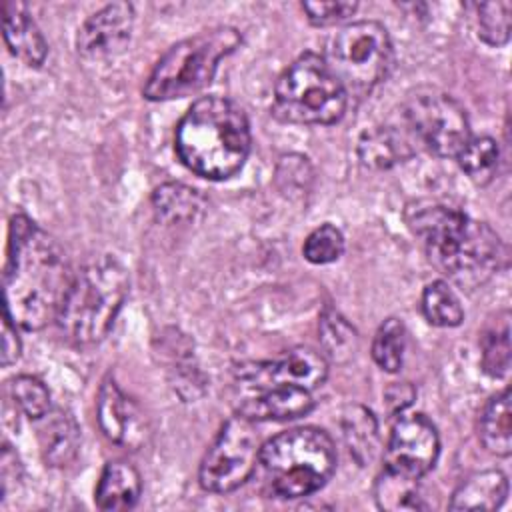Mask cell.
<instances>
[{"instance_id":"1","label":"cell","mask_w":512,"mask_h":512,"mask_svg":"<svg viewBox=\"0 0 512 512\" xmlns=\"http://www.w3.org/2000/svg\"><path fill=\"white\" fill-rule=\"evenodd\" d=\"M72 270L62 246L26 214H14L4 264V312L24 330L56 320Z\"/></svg>"},{"instance_id":"13","label":"cell","mask_w":512,"mask_h":512,"mask_svg":"<svg viewBox=\"0 0 512 512\" xmlns=\"http://www.w3.org/2000/svg\"><path fill=\"white\" fill-rule=\"evenodd\" d=\"M134 28V6L114 2L84 20L76 34V48L88 60L110 58L124 50Z\"/></svg>"},{"instance_id":"4","label":"cell","mask_w":512,"mask_h":512,"mask_svg":"<svg viewBox=\"0 0 512 512\" xmlns=\"http://www.w3.org/2000/svg\"><path fill=\"white\" fill-rule=\"evenodd\" d=\"M126 294L124 266L108 254L94 256L72 274L56 324L74 344H96L110 332Z\"/></svg>"},{"instance_id":"19","label":"cell","mask_w":512,"mask_h":512,"mask_svg":"<svg viewBox=\"0 0 512 512\" xmlns=\"http://www.w3.org/2000/svg\"><path fill=\"white\" fill-rule=\"evenodd\" d=\"M140 492L138 470L124 460H112L100 474L94 500L100 510H128L138 502Z\"/></svg>"},{"instance_id":"2","label":"cell","mask_w":512,"mask_h":512,"mask_svg":"<svg viewBox=\"0 0 512 512\" xmlns=\"http://www.w3.org/2000/svg\"><path fill=\"white\" fill-rule=\"evenodd\" d=\"M408 224L422 240L430 264L464 290L486 284L506 260L500 236L454 208H418L408 216Z\"/></svg>"},{"instance_id":"11","label":"cell","mask_w":512,"mask_h":512,"mask_svg":"<svg viewBox=\"0 0 512 512\" xmlns=\"http://www.w3.org/2000/svg\"><path fill=\"white\" fill-rule=\"evenodd\" d=\"M438 452V432L424 414L400 416L384 450V468L420 480L434 468Z\"/></svg>"},{"instance_id":"31","label":"cell","mask_w":512,"mask_h":512,"mask_svg":"<svg viewBox=\"0 0 512 512\" xmlns=\"http://www.w3.org/2000/svg\"><path fill=\"white\" fill-rule=\"evenodd\" d=\"M344 252L342 232L332 224H322L308 234L302 246V254L312 264L336 262Z\"/></svg>"},{"instance_id":"26","label":"cell","mask_w":512,"mask_h":512,"mask_svg":"<svg viewBox=\"0 0 512 512\" xmlns=\"http://www.w3.org/2000/svg\"><path fill=\"white\" fill-rule=\"evenodd\" d=\"M458 164L464 170V174L484 186L488 184L498 168V158H500V150L494 138L490 136H476L470 138L464 148L458 152Z\"/></svg>"},{"instance_id":"9","label":"cell","mask_w":512,"mask_h":512,"mask_svg":"<svg viewBox=\"0 0 512 512\" xmlns=\"http://www.w3.org/2000/svg\"><path fill=\"white\" fill-rule=\"evenodd\" d=\"M402 118L410 138L438 158H456L472 138L466 110L444 92L426 90L408 96Z\"/></svg>"},{"instance_id":"17","label":"cell","mask_w":512,"mask_h":512,"mask_svg":"<svg viewBox=\"0 0 512 512\" xmlns=\"http://www.w3.org/2000/svg\"><path fill=\"white\" fill-rule=\"evenodd\" d=\"M38 442L48 466H68L80 448V428L74 416L62 408L44 414L38 426Z\"/></svg>"},{"instance_id":"29","label":"cell","mask_w":512,"mask_h":512,"mask_svg":"<svg viewBox=\"0 0 512 512\" xmlns=\"http://www.w3.org/2000/svg\"><path fill=\"white\" fill-rule=\"evenodd\" d=\"M8 392L14 404L32 420H40L50 412V392L34 376H16L8 382Z\"/></svg>"},{"instance_id":"10","label":"cell","mask_w":512,"mask_h":512,"mask_svg":"<svg viewBox=\"0 0 512 512\" xmlns=\"http://www.w3.org/2000/svg\"><path fill=\"white\" fill-rule=\"evenodd\" d=\"M260 440L254 422L242 414L226 420L200 464V486L224 494L240 488L254 472Z\"/></svg>"},{"instance_id":"27","label":"cell","mask_w":512,"mask_h":512,"mask_svg":"<svg viewBox=\"0 0 512 512\" xmlns=\"http://www.w3.org/2000/svg\"><path fill=\"white\" fill-rule=\"evenodd\" d=\"M422 314L424 318L440 328L458 326L464 320V310L456 292L448 282H430L422 292Z\"/></svg>"},{"instance_id":"5","label":"cell","mask_w":512,"mask_h":512,"mask_svg":"<svg viewBox=\"0 0 512 512\" xmlns=\"http://www.w3.org/2000/svg\"><path fill=\"white\" fill-rule=\"evenodd\" d=\"M258 464L274 496L300 498L328 482L336 468V448L320 428H292L260 446Z\"/></svg>"},{"instance_id":"16","label":"cell","mask_w":512,"mask_h":512,"mask_svg":"<svg viewBox=\"0 0 512 512\" xmlns=\"http://www.w3.org/2000/svg\"><path fill=\"white\" fill-rule=\"evenodd\" d=\"M314 408L310 390L296 386H280L260 390L258 396L244 398L238 406V414L258 420H294L306 416Z\"/></svg>"},{"instance_id":"20","label":"cell","mask_w":512,"mask_h":512,"mask_svg":"<svg viewBox=\"0 0 512 512\" xmlns=\"http://www.w3.org/2000/svg\"><path fill=\"white\" fill-rule=\"evenodd\" d=\"M508 496V480L498 470H484L468 476L452 494L450 510H494Z\"/></svg>"},{"instance_id":"24","label":"cell","mask_w":512,"mask_h":512,"mask_svg":"<svg viewBox=\"0 0 512 512\" xmlns=\"http://www.w3.org/2000/svg\"><path fill=\"white\" fill-rule=\"evenodd\" d=\"M374 498L382 510H392V512L426 508L418 492V480L390 472L386 468L376 480Z\"/></svg>"},{"instance_id":"30","label":"cell","mask_w":512,"mask_h":512,"mask_svg":"<svg viewBox=\"0 0 512 512\" xmlns=\"http://www.w3.org/2000/svg\"><path fill=\"white\" fill-rule=\"evenodd\" d=\"M478 10V36L490 46H504L510 40V2H484Z\"/></svg>"},{"instance_id":"25","label":"cell","mask_w":512,"mask_h":512,"mask_svg":"<svg viewBox=\"0 0 512 512\" xmlns=\"http://www.w3.org/2000/svg\"><path fill=\"white\" fill-rule=\"evenodd\" d=\"M342 428L352 456L360 464L370 462L378 448V426L374 416L362 406H352L344 412Z\"/></svg>"},{"instance_id":"14","label":"cell","mask_w":512,"mask_h":512,"mask_svg":"<svg viewBox=\"0 0 512 512\" xmlns=\"http://www.w3.org/2000/svg\"><path fill=\"white\" fill-rule=\"evenodd\" d=\"M98 424L104 436L124 448L138 450L148 440V426L142 410L118 388L114 378H104L96 404Z\"/></svg>"},{"instance_id":"12","label":"cell","mask_w":512,"mask_h":512,"mask_svg":"<svg viewBox=\"0 0 512 512\" xmlns=\"http://www.w3.org/2000/svg\"><path fill=\"white\" fill-rule=\"evenodd\" d=\"M328 376L326 358L306 346L292 348L276 360L248 362L236 368V378L250 388L268 390L280 386H296L314 390Z\"/></svg>"},{"instance_id":"34","label":"cell","mask_w":512,"mask_h":512,"mask_svg":"<svg viewBox=\"0 0 512 512\" xmlns=\"http://www.w3.org/2000/svg\"><path fill=\"white\" fill-rule=\"evenodd\" d=\"M416 398V390L412 388L410 382H396L392 386H388V390L384 392V402L388 406V410L392 414H402L404 408H408Z\"/></svg>"},{"instance_id":"3","label":"cell","mask_w":512,"mask_h":512,"mask_svg":"<svg viewBox=\"0 0 512 512\" xmlns=\"http://www.w3.org/2000/svg\"><path fill=\"white\" fill-rule=\"evenodd\" d=\"M174 142L176 154L188 170L208 180H226L248 158V118L234 100L206 96L188 108Z\"/></svg>"},{"instance_id":"33","label":"cell","mask_w":512,"mask_h":512,"mask_svg":"<svg viewBox=\"0 0 512 512\" xmlns=\"http://www.w3.org/2000/svg\"><path fill=\"white\" fill-rule=\"evenodd\" d=\"M352 340L354 330L344 322V318H340L336 312H326L322 316V342L334 358H340V354H350Z\"/></svg>"},{"instance_id":"35","label":"cell","mask_w":512,"mask_h":512,"mask_svg":"<svg viewBox=\"0 0 512 512\" xmlns=\"http://www.w3.org/2000/svg\"><path fill=\"white\" fill-rule=\"evenodd\" d=\"M20 356V338L16 334V324L12 318L4 312L2 322V366H10Z\"/></svg>"},{"instance_id":"28","label":"cell","mask_w":512,"mask_h":512,"mask_svg":"<svg viewBox=\"0 0 512 512\" xmlns=\"http://www.w3.org/2000/svg\"><path fill=\"white\" fill-rule=\"evenodd\" d=\"M406 326L398 318L384 320L372 340V358L386 372H398L404 362Z\"/></svg>"},{"instance_id":"18","label":"cell","mask_w":512,"mask_h":512,"mask_svg":"<svg viewBox=\"0 0 512 512\" xmlns=\"http://www.w3.org/2000/svg\"><path fill=\"white\" fill-rule=\"evenodd\" d=\"M414 154V140L408 132L394 126H376L358 140L360 162L374 170H386Z\"/></svg>"},{"instance_id":"15","label":"cell","mask_w":512,"mask_h":512,"mask_svg":"<svg viewBox=\"0 0 512 512\" xmlns=\"http://www.w3.org/2000/svg\"><path fill=\"white\" fill-rule=\"evenodd\" d=\"M4 42L8 50L28 66H40L48 54V44L22 2L8 0L2 4Z\"/></svg>"},{"instance_id":"6","label":"cell","mask_w":512,"mask_h":512,"mask_svg":"<svg viewBox=\"0 0 512 512\" xmlns=\"http://www.w3.org/2000/svg\"><path fill=\"white\" fill-rule=\"evenodd\" d=\"M240 42V32L230 26H216L176 42L150 72L144 96L160 102L198 94L214 80L220 60L232 54Z\"/></svg>"},{"instance_id":"7","label":"cell","mask_w":512,"mask_h":512,"mask_svg":"<svg viewBox=\"0 0 512 512\" xmlns=\"http://www.w3.org/2000/svg\"><path fill=\"white\" fill-rule=\"evenodd\" d=\"M348 96L324 58L300 54L278 78L272 112L290 124H334L342 118Z\"/></svg>"},{"instance_id":"23","label":"cell","mask_w":512,"mask_h":512,"mask_svg":"<svg viewBox=\"0 0 512 512\" xmlns=\"http://www.w3.org/2000/svg\"><path fill=\"white\" fill-rule=\"evenodd\" d=\"M482 370L492 378H502L510 368V312L496 314V320L484 330L482 340Z\"/></svg>"},{"instance_id":"8","label":"cell","mask_w":512,"mask_h":512,"mask_svg":"<svg viewBox=\"0 0 512 512\" xmlns=\"http://www.w3.org/2000/svg\"><path fill=\"white\" fill-rule=\"evenodd\" d=\"M322 58L346 96L364 98L390 72L394 52L388 30L380 22L360 20L334 32Z\"/></svg>"},{"instance_id":"32","label":"cell","mask_w":512,"mask_h":512,"mask_svg":"<svg viewBox=\"0 0 512 512\" xmlns=\"http://www.w3.org/2000/svg\"><path fill=\"white\" fill-rule=\"evenodd\" d=\"M358 4L348 0H332V2H302V10L306 12L310 24L326 28L348 20L356 12Z\"/></svg>"},{"instance_id":"21","label":"cell","mask_w":512,"mask_h":512,"mask_svg":"<svg viewBox=\"0 0 512 512\" xmlns=\"http://www.w3.org/2000/svg\"><path fill=\"white\" fill-rule=\"evenodd\" d=\"M152 206L158 220L166 224L194 222L206 210V198L180 182H166L152 194Z\"/></svg>"},{"instance_id":"22","label":"cell","mask_w":512,"mask_h":512,"mask_svg":"<svg viewBox=\"0 0 512 512\" xmlns=\"http://www.w3.org/2000/svg\"><path fill=\"white\" fill-rule=\"evenodd\" d=\"M478 436L484 448L496 456H508L512 452L510 440V390H502L482 410Z\"/></svg>"}]
</instances>
